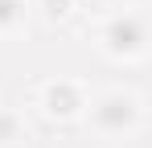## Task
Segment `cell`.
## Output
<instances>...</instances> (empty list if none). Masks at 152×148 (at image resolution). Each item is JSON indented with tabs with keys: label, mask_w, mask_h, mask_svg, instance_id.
Instances as JSON below:
<instances>
[{
	"label": "cell",
	"mask_w": 152,
	"mask_h": 148,
	"mask_svg": "<svg viewBox=\"0 0 152 148\" xmlns=\"http://www.w3.org/2000/svg\"><path fill=\"white\" fill-rule=\"evenodd\" d=\"M99 45L111 53V58H119V62H132V58H144L152 49V25L144 12H115V17H107L99 29Z\"/></svg>",
	"instance_id": "obj_1"
},
{
	"label": "cell",
	"mask_w": 152,
	"mask_h": 148,
	"mask_svg": "<svg viewBox=\"0 0 152 148\" xmlns=\"http://www.w3.org/2000/svg\"><path fill=\"white\" fill-rule=\"evenodd\" d=\"M91 123L99 127L103 136H124L132 132L140 115H144V107H140V99L132 95V91H103V95L91 99Z\"/></svg>",
	"instance_id": "obj_2"
},
{
	"label": "cell",
	"mask_w": 152,
	"mask_h": 148,
	"mask_svg": "<svg viewBox=\"0 0 152 148\" xmlns=\"http://www.w3.org/2000/svg\"><path fill=\"white\" fill-rule=\"evenodd\" d=\"M91 107V95H86V86L74 82V78H53L41 86V111L50 115V119H78L82 111Z\"/></svg>",
	"instance_id": "obj_3"
},
{
	"label": "cell",
	"mask_w": 152,
	"mask_h": 148,
	"mask_svg": "<svg viewBox=\"0 0 152 148\" xmlns=\"http://www.w3.org/2000/svg\"><path fill=\"white\" fill-rule=\"evenodd\" d=\"M25 0H0V33H17L25 25Z\"/></svg>",
	"instance_id": "obj_4"
},
{
	"label": "cell",
	"mask_w": 152,
	"mask_h": 148,
	"mask_svg": "<svg viewBox=\"0 0 152 148\" xmlns=\"http://www.w3.org/2000/svg\"><path fill=\"white\" fill-rule=\"evenodd\" d=\"M12 140H21V115L0 107V144H12Z\"/></svg>",
	"instance_id": "obj_5"
},
{
	"label": "cell",
	"mask_w": 152,
	"mask_h": 148,
	"mask_svg": "<svg viewBox=\"0 0 152 148\" xmlns=\"http://www.w3.org/2000/svg\"><path fill=\"white\" fill-rule=\"evenodd\" d=\"M41 8H45L50 21H66V17L74 12V0H41Z\"/></svg>",
	"instance_id": "obj_6"
}]
</instances>
